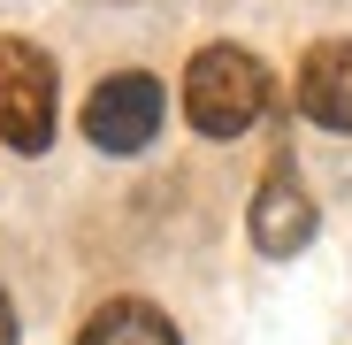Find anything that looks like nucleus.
Instances as JSON below:
<instances>
[{"instance_id": "nucleus-1", "label": "nucleus", "mask_w": 352, "mask_h": 345, "mask_svg": "<svg viewBox=\"0 0 352 345\" xmlns=\"http://www.w3.org/2000/svg\"><path fill=\"white\" fill-rule=\"evenodd\" d=\"M184 115L207 138H238L268 115V70L245 46H199L184 70Z\"/></svg>"}, {"instance_id": "nucleus-2", "label": "nucleus", "mask_w": 352, "mask_h": 345, "mask_svg": "<svg viewBox=\"0 0 352 345\" xmlns=\"http://www.w3.org/2000/svg\"><path fill=\"white\" fill-rule=\"evenodd\" d=\"M54 138V62L31 39H0V146L46 154Z\"/></svg>"}, {"instance_id": "nucleus-3", "label": "nucleus", "mask_w": 352, "mask_h": 345, "mask_svg": "<svg viewBox=\"0 0 352 345\" xmlns=\"http://www.w3.org/2000/svg\"><path fill=\"white\" fill-rule=\"evenodd\" d=\"M153 131H161V85H153L146 70L107 77V85L85 100V138H92L100 154H138Z\"/></svg>"}, {"instance_id": "nucleus-4", "label": "nucleus", "mask_w": 352, "mask_h": 345, "mask_svg": "<svg viewBox=\"0 0 352 345\" xmlns=\"http://www.w3.org/2000/svg\"><path fill=\"white\" fill-rule=\"evenodd\" d=\"M307 238H314V200L299 185V169H291V154H276L261 192H253V246L283 261V253H299Z\"/></svg>"}, {"instance_id": "nucleus-5", "label": "nucleus", "mask_w": 352, "mask_h": 345, "mask_svg": "<svg viewBox=\"0 0 352 345\" xmlns=\"http://www.w3.org/2000/svg\"><path fill=\"white\" fill-rule=\"evenodd\" d=\"M299 115L322 131H352V39H322L299 62Z\"/></svg>"}, {"instance_id": "nucleus-6", "label": "nucleus", "mask_w": 352, "mask_h": 345, "mask_svg": "<svg viewBox=\"0 0 352 345\" xmlns=\"http://www.w3.org/2000/svg\"><path fill=\"white\" fill-rule=\"evenodd\" d=\"M77 345H176V322H168L153 300H107V307L77 330Z\"/></svg>"}, {"instance_id": "nucleus-7", "label": "nucleus", "mask_w": 352, "mask_h": 345, "mask_svg": "<svg viewBox=\"0 0 352 345\" xmlns=\"http://www.w3.org/2000/svg\"><path fill=\"white\" fill-rule=\"evenodd\" d=\"M0 345H16V315H8V292H0Z\"/></svg>"}]
</instances>
